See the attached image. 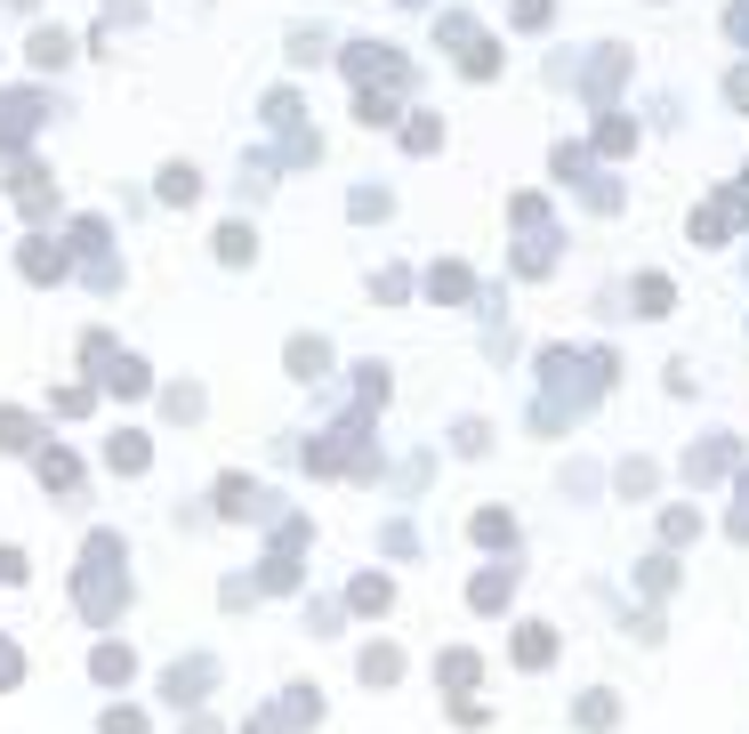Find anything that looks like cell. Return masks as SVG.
Wrapping results in <instances>:
<instances>
[{
	"label": "cell",
	"mask_w": 749,
	"mask_h": 734,
	"mask_svg": "<svg viewBox=\"0 0 749 734\" xmlns=\"http://www.w3.org/2000/svg\"><path fill=\"white\" fill-rule=\"evenodd\" d=\"M290 372H299V380H323V372H330V348H323V339H290Z\"/></svg>",
	"instance_id": "19"
},
{
	"label": "cell",
	"mask_w": 749,
	"mask_h": 734,
	"mask_svg": "<svg viewBox=\"0 0 749 734\" xmlns=\"http://www.w3.org/2000/svg\"><path fill=\"white\" fill-rule=\"evenodd\" d=\"M218 508H226V517H258L266 493H258L250 477H218Z\"/></svg>",
	"instance_id": "12"
},
{
	"label": "cell",
	"mask_w": 749,
	"mask_h": 734,
	"mask_svg": "<svg viewBox=\"0 0 749 734\" xmlns=\"http://www.w3.org/2000/svg\"><path fill=\"white\" fill-rule=\"evenodd\" d=\"M572 719L589 726V734H605V726L620 719V702H613V695H580V710H572Z\"/></svg>",
	"instance_id": "23"
},
{
	"label": "cell",
	"mask_w": 749,
	"mask_h": 734,
	"mask_svg": "<svg viewBox=\"0 0 749 734\" xmlns=\"http://www.w3.org/2000/svg\"><path fill=\"white\" fill-rule=\"evenodd\" d=\"M435 678H444V686H460V695H468V686H475V654H468V646H451V654L435 662Z\"/></svg>",
	"instance_id": "22"
},
{
	"label": "cell",
	"mask_w": 749,
	"mask_h": 734,
	"mask_svg": "<svg viewBox=\"0 0 749 734\" xmlns=\"http://www.w3.org/2000/svg\"><path fill=\"white\" fill-rule=\"evenodd\" d=\"M355 670H363L371 686H395V678H403V654H395V646H363V662H355Z\"/></svg>",
	"instance_id": "16"
},
{
	"label": "cell",
	"mask_w": 749,
	"mask_h": 734,
	"mask_svg": "<svg viewBox=\"0 0 749 734\" xmlns=\"http://www.w3.org/2000/svg\"><path fill=\"white\" fill-rule=\"evenodd\" d=\"M65 57H73V40L57 33V25H40V33H33V65H40V73H57Z\"/></svg>",
	"instance_id": "17"
},
{
	"label": "cell",
	"mask_w": 749,
	"mask_h": 734,
	"mask_svg": "<svg viewBox=\"0 0 749 734\" xmlns=\"http://www.w3.org/2000/svg\"><path fill=\"white\" fill-rule=\"evenodd\" d=\"M202 194V178L185 170V161H170V170H161V202H194Z\"/></svg>",
	"instance_id": "27"
},
{
	"label": "cell",
	"mask_w": 749,
	"mask_h": 734,
	"mask_svg": "<svg viewBox=\"0 0 749 734\" xmlns=\"http://www.w3.org/2000/svg\"><path fill=\"white\" fill-rule=\"evenodd\" d=\"M16 670H25V662H16V646L0 638V686H16Z\"/></svg>",
	"instance_id": "37"
},
{
	"label": "cell",
	"mask_w": 749,
	"mask_h": 734,
	"mask_svg": "<svg viewBox=\"0 0 749 734\" xmlns=\"http://www.w3.org/2000/svg\"><path fill=\"white\" fill-rule=\"evenodd\" d=\"M73 598H81V614H89V622H113V614H121V598H130V574H121V533H89Z\"/></svg>",
	"instance_id": "1"
},
{
	"label": "cell",
	"mask_w": 749,
	"mask_h": 734,
	"mask_svg": "<svg viewBox=\"0 0 749 734\" xmlns=\"http://www.w3.org/2000/svg\"><path fill=\"white\" fill-rule=\"evenodd\" d=\"M661 533H669V541H693V533H701V508H669V517H661Z\"/></svg>",
	"instance_id": "33"
},
{
	"label": "cell",
	"mask_w": 749,
	"mask_h": 734,
	"mask_svg": "<svg viewBox=\"0 0 749 734\" xmlns=\"http://www.w3.org/2000/svg\"><path fill=\"white\" fill-rule=\"evenodd\" d=\"M669 275H637V315H669Z\"/></svg>",
	"instance_id": "21"
},
{
	"label": "cell",
	"mask_w": 749,
	"mask_h": 734,
	"mask_svg": "<svg viewBox=\"0 0 749 734\" xmlns=\"http://www.w3.org/2000/svg\"><path fill=\"white\" fill-rule=\"evenodd\" d=\"M734 460H741V453H734V436H710V444H693V453H685V477L710 484V477H725Z\"/></svg>",
	"instance_id": "6"
},
{
	"label": "cell",
	"mask_w": 749,
	"mask_h": 734,
	"mask_svg": "<svg viewBox=\"0 0 749 734\" xmlns=\"http://www.w3.org/2000/svg\"><path fill=\"white\" fill-rule=\"evenodd\" d=\"M637 146V121L629 113H605V121H596V154H629Z\"/></svg>",
	"instance_id": "18"
},
{
	"label": "cell",
	"mask_w": 749,
	"mask_h": 734,
	"mask_svg": "<svg viewBox=\"0 0 749 734\" xmlns=\"http://www.w3.org/2000/svg\"><path fill=\"white\" fill-rule=\"evenodd\" d=\"M475 541H484V549L516 541V517H508V508H484V517H475Z\"/></svg>",
	"instance_id": "26"
},
{
	"label": "cell",
	"mask_w": 749,
	"mask_h": 734,
	"mask_svg": "<svg viewBox=\"0 0 749 734\" xmlns=\"http://www.w3.org/2000/svg\"><path fill=\"white\" fill-rule=\"evenodd\" d=\"M693 242H701V251L725 242V202H717V210H693Z\"/></svg>",
	"instance_id": "30"
},
{
	"label": "cell",
	"mask_w": 749,
	"mask_h": 734,
	"mask_svg": "<svg viewBox=\"0 0 749 734\" xmlns=\"http://www.w3.org/2000/svg\"><path fill=\"white\" fill-rule=\"evenodd\" d=\"M355 121H371V130H387V121H395V97L363 89V97H355Z\"/></svg>",
	"instance_id": "28"
},
{
	"label": "cell",
	"mask_w": 749,
	"mask_h": 734,
	"mask_svg": "<svg viewBox=\"0 0 749 734\" xmlns=\"http://www.w3.org/2000/svg\"><path fill=\"white\" fill-rule=\"evenodd\" d=\"M620 493H629V501L653 493V460H620Z\"/></svg>",
	"instance_id": "32"
},
{
	"label": "cell",
	"mask_w": 749,
	"mask_h": 734,
	"mask_svg": "<svg viewBox=\"0 0 749 734\" xmlns=\"http://www.w3.org/2000/svg\"><path fill=\"white\" fill-rule=\"evenodd\" d=\"M210 678H218V670H210V662L194 654V662H178L170 678H161V695H170V702L185 710V702H202V695H210Z\"/></svg>",
	"instance_id": "5"
},
{
	"label": "cell",
	"mask_w": 749,
	"mask_h": 734,
	"mask_svg": "<svg viewBox=\"0 0 749 734\" xmlns=\"http://www.w3.org/2000/svg\"><path fill=\"white\" fill-rule=\"evenodd\" d=\"M33 444V420L25 412H0V453H25Z\"/></svg>",
	"instance_id": "29"
},
{
	"label": "cell",
	"mask_w": 749,
	"mask_h": 734,
	"mask_svg": "<svg viewBox=\"0 0 749 734\" xmlns=\"http://www.w3.org/2000/svg\"><path fill=\"white\" fill-rule=\"evenodd\" d=\"M218 258H226V267H242V258H250V227H218Z\"/></svg>",
	"instance_id": "31"
},
{
	"label": "cell",
	"mask_w": 749,
	"mask_h": 734,
	"mask_svg": "<svg viewBox=\"0 0 749 734\" xmlns=\"http://www.w3.org/2000/svg\"><path fill=\"white\" fill-rule=\"evenodd\" d=\"M620 73H629V57H620V49H605V57L589 65V97H613V81H620Z\"/></svg>",
	"instance_id": "24"
},
{
	"label": "cell",
	"mask_w": 749,
	"mask_h": 734,
	"mask_svg": "<svg viewBox=\"0 0 749 734\" xmlns=\"http://www.w3.org/2000/svg\"><path fill=\"white\" fill-rule=\"evenodd\" d=\"M40 130V97H0V146H25Z\"/></svg>",
	"instance_id": "7"
},
{
	"label": "cell",
	"mask_w": 749,
	"mask_h": 734,
	"mask_svg": "<svg viewBox=\"0 0 749 734\" xmlns=\"http://www.w3.org/2000/svg\"><path fill=\"white\" fill-rule=\"evenodd\" d=\"M65 267H73V258L57 251L49 234H33V242H25V275H33V282H65Z\"/></svg>",
	"instance_id": "9"
},
{
	"label": "cell",
	"mask_w": 749,
	"mask_h": 734,
	"mask_svg": "<svg viewBox=\"0 0 749 734\" xmlns=\"http://www.w3.org/2000/svg\"><path fill=\"white\" fill-rule=\"evenodd\" d=\"M89 670H97V686H130L137 678V654H130V646H97Z\"/></svg>",
	"instance_id": "11"
},
{
	"label": "cell",
	"mask_w": 749,
	"mask_h": 734,
	"mask_svg": "<svg viewBox=\"0 0 749 734\" xmlns=\"http://www.w3.org/2000/svg\"><path fill=\"white\" fill-rule=\"evenodd\" d=\"M725 210H734L741 227H749V178H734V186H725Z\"/></svg>",
	"instance_id": "35"
},
{
	"label": "cell",
	"mask_w": 749,
	"mask_h": 734,
	"mask_svg": "<svg viewBox=\"0 0 749 734\" xmlns=\"http://www.w3.org/2000/svg\"><path fill=\"white\" fill-rule=\"evenodd\" d=\"M97 734H145V719H137V710H106V719H97Z\"/></svg>",
	"instance_id": "34"
},
{
	"label": "cell",
	"mask_w": 749,
	"mask_h": 734,
	"mask_svg": "<svg viewBox=\"0 0 749 734\" xmlns=\"http://www.w3.org/2000/svg\"><path fill=\"white\" fill-rule=\"evenodd\" d=\"M725 97H734V106H741V113H749V65H741V73H734V81H725Z\"/></svg>",
	"instance_id": "38"
},
{
	"label": "cell",
	"mask_w": 749,
	"mask_h": 734,
	"mask_svg": "<svg viewBox=\"0 0 749 734\" xmlns=\"http://www.w3.org/2000/svg\"><path fill=\"white\" fill-rule=\"evenodd\" d=\"M106 460L121 468V477H137V468H145V460H154V444H145V436H137V428H121V436L106 444Z\"/></svg>",
	"instance_id": "13"
},
{
	"label": "cell",
	"mask_w": 749,
	"mask_h": 734,
	"mask_svg": "<svg viewBox=\"0 0 749 734\" xmlns=\"http://www.w3.org/2000/svg\"><path fill=\"white\" fill-rule=\"evenodd\" d=\"M0 581H25V557H16V549H0Z\"/></svg>",
	"instance_id": "39"
},
{
	"label": "cell",
	"mask_w": 749,
	"mask_h": 734,
	"mask_svg": "<svg viewBox=\"0 0 749 734\" xmlns=\"http://www.w3.org/2000/svg\"><path fill=\"white\" fill-rule=\"evenodd\" d=\"M516 662H524V670H548V662H556V629H548V622H524V629H516Z\"/></svg>",
	"instance_id": "8"
},
{
	"label": "cell",
	"mask_w": 749,
	"mask_h": 734,
	"mask_svg": "<svg viewBox=\"0 0 749 734\" xmlns=\"http://www.w3.org/2000/svg\"><path fill=\"white\" fill-rule=\"evenodd\" d=\"M347 598H355V614H387V605H395V589H387V574H363L355 589H347Z\"/></svg>",
	"instance_id": "20"
},
{
	"label": "cell",
	"mask_w": 749,
	"mask_h": 734,
	"mask_svg": "<svg viewBox=\"0 0 749 734\" xmlns=\"http://www.w3.org/2000/svg\"><path fill=\"white\" fill-rule=\"evenodd\" d=\"M516 25H524V33H532V25H548V0H516Z\"/></svg>",
	"instance_id": "36"
},
{
	"label": "cell",
	"mask_w": 749,
	"mask_h": 734,
	"mask_svg": "<svg viewBox=\"0 0 749 734\" xmlns=\"http://www.w3.org/2000/svg\"><path fill=\"white\" fill-rule=\"evenodd\" d=\"M347 73H355L363 89H371V81H379V89H403V81H411V65L395 49H347Z\"/></svg>",
	"instance_id": "2"
},
{
	"label": "cell",
	"mask_w": 749,
	"mask_h": 734,
	"mask_svg": "<svg viewBox=\"0 0 749 734\" xmlns=\"http://www.w3.org/2000/svg\"><path fill=\"white\" fill-rule=\"evenodd\" d=\"M97 380H106L113 396H145V387H154V380H145V363H137V356H113V363H106Z\"/></svg>",
	"instance_id": "14"
},
{
	"label": "cell",
	"mask_w": 749,
	"mask_h": 734,
	"mask_svg": "<svg viewBox=\"0 0 749 734\" xmlns=\"http://www.w3.org/2000/svg\"><path fill=\"white\" fill-rule=\"evenodd\" d=\"M40 484H49V493H73V484H81V468H73L65 444H49V453H40Z\"/></svg>",
	"instance_id": "15"
},
{
	"label": "cell",
	"mask_w": 749,
	"mask_h": 734,
	"mask_svg": "<svg viewBox=\"0 0 749 734\" xmlns=\"http://www.w3.org/2000/svg\"><path fill=\"white\" fill-rule=\"evenodd\" d=\"M403 146H411V154H435V146H444V121H435V113L403 121Z\"/></svg>",
	"instance_id": "25"
},
{
	"label": "cell",
	"mask_w": 749,
	"mask_h": 734,
	"mask_svg": "<svg viewBox=\"0 0 749 734\" xmlns=\"http://www.w3.org/2000/svg\"><path fill=\"white\" fill-rule=\"evenodd\" d=\"M306 719H315V695H306V686H290V695L266 710L258 726H242V734H290V726H306Z\"/></svg>",
	"instance_id": "4"
},
{
	"label": "cell",
	"mask_w": 749,
	"mask_h": 734,
	"mask_svg": "<svg viewBox=\"0 0 749 734\" xmlns=\"http://www.w3.org/2000/svg\"><path fill=\"white\" fill-rule=\"evenodd\" d=\"M508 598H516V565H484V574L468 581V605H475V614H499Z\"/></svg>",
	"instance_id": "3"
},
{
	"label": "cell",
	"mask_w": 749,
	"mask_h": 734,
	"mask_svg": "<svg viewBox=\"0 0 749 734\" xmlns=\"http://www.w3.org/2000/svg\"><path fill=\"white\" fill-rule=\"evenodd\" d=\"M427 299H435V308H460V299H468V267L435 258V267H427Z\"/></svg>",
	"instance_id": "10"
}]
</instances>
